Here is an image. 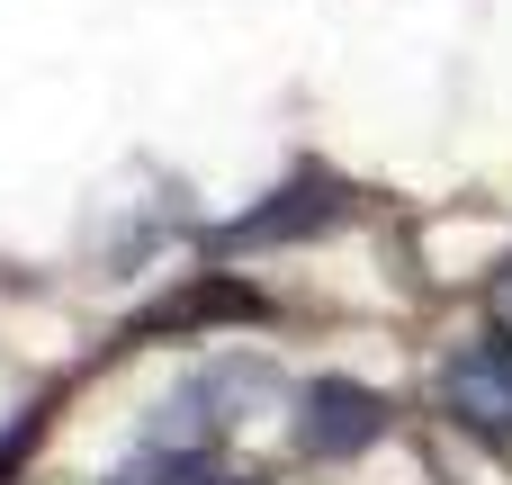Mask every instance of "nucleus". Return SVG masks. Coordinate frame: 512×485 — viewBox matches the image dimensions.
Here are the masks:
<instances>
[{
	"label": "nucleus",
	"mask_w": 512,
	"mask_h": 485,
	"mask_svg": "<svg viewBox=\"0 0 512 485\" xmlns=\"http://www.w3.org/2000/svg\"><path fill=\"white\" fill-rule=\"evenodd\" d=\"M387 441V396L360 378H306L297 387V450L306 459H360Z\"/></svg>",
	"instance_id": "nucleus-1"
},
{
	"label": "nucleus",
	"mask_w": 512,
	"mask_h": 485,
	"mask_svg": "<svg viewBox=\"0 0 512 485\" xmlns=\"http://www.w3.org/2000/svg\"><path fill=\"white\" fill-rule=\"evenodd\" d=\"M351 207H360V198H351V180H324V171H306V180L270 189L252 216H234V225L216 234V252H252V243H315V234H333Z\"/></svg>",
	"instance_id": "nucleus-2"
},
{
	"label": "nucleus",
	"mask_w": 512,
	"mask_h": 485,
	"mask_svg": "<svg viewBox=\"0 0 512 485\" xmlns=\"http://www.w3.org/2000/svg\"><path fill=\"white\" fill-rule=\"evenodd\" d=\"M450 414L477 441H512V333H486L468 360H450Z\"/></svg>",
	"instance_id": "nucleus-3"
},
{
	"label": "nucleus",
	"mask_w": 512,
	"mask_h": 485,
	"mask_svg": "<svg viewBox=\"0 0 512 485\" xmlns=\"http://www.w3.org/2000/svg\"><path fill=\"white\" fill-rule=\"evenodd\" d=\"M261 315H270L261 288H243V279H189V288L162 297L144 324H126V342H135V333H144V342H153V333H198V324H261Z\"/></svg>",
	"instance_id": "nucleus-4"
},
{
	"label": "nucleus",
	"mask_w": 512,
	"mask_h": 485,
	"mask_svg": "<svg viewBox=\"0 0 512 485\" xmlns=\"http://www.w3.org/2000/svg\"><path fill=\"white\" fill-rule=\"evenodd\" d=\"M108 485H225V477H216V450H162V441H144Z\"/></svg>",
	"instance_id": "nucleus-5"
},
{
	"label": "nucleus",
	"mask_w": 512,
	"mask_h": 485,
	"mask_svg": "<svg viewBox=\"0 0 512 485\" xmlns=\"http://www.w3.org/2000/svg\"><path fill=\"white\" fill-rule=\"evenodd\" d=\"M36 432H45V414H36V405H27V414H18V423H9V432H0V485L18 477V459H27V450H36Z\"/></svg>",
	"instance_id": "nucleus-6"
},
{
	"label": "nucleus",
	"mask_w": 512,
	"mask_h": 485,
	"mask_svg": "<svg viewBox=\"0 0 512 485\" xmlns=\"http://www.w3.org/2000/svg\"><path fill=\"white\" fill-rule=\"evenodd\" d=\"M495 297H504V315H512V270H504V279H495Z\"/></svg>",
	"instance_id": "nucleus-7"
}]
</instances>
